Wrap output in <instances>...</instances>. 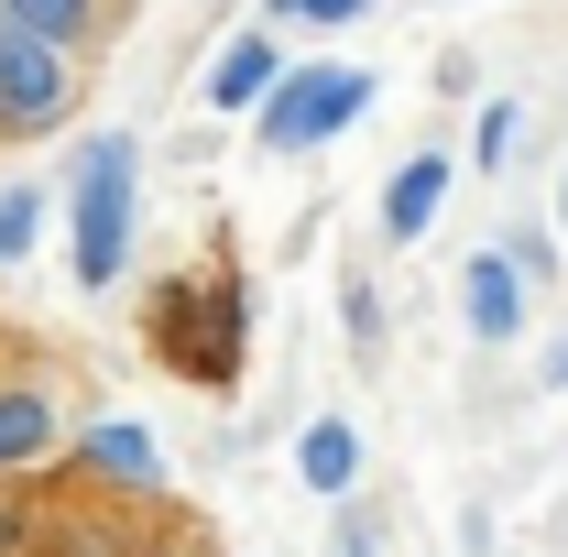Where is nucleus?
<instances>
[{"label":"nucleus","instance_id":"1","mask_svg":"<svg viewBox=\"0 0 568 557\" xmlns=\"http://www.w3.org/2000/svg\"><path fill=\"white\" fill-rule=\"evenodd\" d=\"M241 328H252L241 274H186V284L153 295V350H164L186 383H230V372H241Z\"/></svg>","mask_w":568,"mask_h":557},{"label":"nucleus","instance_id":"2","mask_svg":"<svg viewBox=\"0 0 568 557\" xmlns=\"http://www.w3.org/2000/svg\"><path fill=\"white\" fill-rule=\"evenodd\" d=\"M77 284H121V263H132V142L99 132L88 153H77Z\"/></svg>","mask_w":568,"mask_h":557},{"label":"nucleus","instance_id":"3","mask_svg":"<svg viewBox=\"0 0 568 557\" xmlns=\"http://www.w3.org/2000/svg\"><path fill=\"white\" fill-rule=\"evenodd\" d=\"M361 110H372V67H306V77H274V99H263V142H274V153H306V142L351 132Z\"/></svg>","mask_w":568,"mask_h":557},{"label":"nucleus","instance_id":"4","mask_svg":"<svg viewBox=\"0 0 568 557\" xmlns=\"http://www.w3.org/2000/svg\"><path fill=\"white\" fill-rule=\"evenodd\" d=\"M67 110V55L22 22H0V121H55Z\"/></svg>","mask_w":568,"mask_h":557},{"label":"nucleus","instance_id":"5","mask_svg":"<svg viewBox=\"0 0 568 557\" xmlns=\"http://www.w3.org/2000/svg\"><path fill=\"white\" fill-rule=\"evenodd\" d=\"M459 306H470V340H525V274H514L503 252H470Z\"/></svg>","mask_w":568,"mask_h":557},{"label":"nucleus","instance_id":"6","mask_svg":"<svg viewBox=\"0 0 568 557\" xmlns=\"http://www.w3.org/2000/svg\"><path fill=\"white\" fill-rule=\"evenodd\" d=\"M437 209H448V164H437V153H416V164L383 186V230H394V241H426V230H437Z\"/></svg>","mask_w":568,"mask_h":557},{"label":"nucleus","instance_id":"7","mask_svg":"<svg viewBox=\"0 0 568 557\" xmlns=\"http://www.w3.org/2000/svg\"><path fill=\"white\" fill-rule=\"evenodd\" d=\"M274 44H263V33H241V44H219V67H209V99L219 110H252V99H274Z\"/></svg>","mask_w":568,"mask_h":557},{"label":"nucleus","instance_id":"8","mask_svg":"<svg viewBox=\"0 0 568 557\" xmlns=\"http://www.w3.org/2000/svg\"><path fill=\"white\" fill-rule=\"evenodd\" d=\"M295 470H306L317 492H351V482H361V437H351L339 416H328V426H306V437H295Z\"/></svg>","mask_w":568,"mask_h":557},{"label":"nucleus","instance_id":"9","mask_svg":"<svg viewBox=\"0 0 568 557\" xmlns=\"http://www.w3.org/2000/svg\"><path fill=\"white\" fill-rule=\"evenodd\" d=\"M44 448H55V405L44 394H0V470H22Z\"/></svg>","mask_w":568,"mask_h":557},{"label":"nucleus","instance_id":"10","mask_svg":"<svg viewBox=\"0 0 568 557\" xmlns=\"http://www.w3.org/2000/svg\"><path fill=\"white\" fill-rule=\"evenodd\" d=\"M88 459H99L110 482H142V492L164 482V459H153V437H142V426H121V416H110V426H88Z\"/></svg>","mask_w":568,"mask_h":557},{"label":"nucleus","instance_id":"11","mask_svg":"<svg viewBox=\"0 0 568 557\" xmlns=\"http://www.w3.org/2000/svg\"><path fill=\"white\" fill-rule=\"evenodd\" d=\"M44 230V186H0V263H22Z\"/></svg>","mask_w":568,"mask_h":557},{"label":"nucleus","instance_id":"12","mask_svg":"<svg viewBox=\"0 0 568 557\" xmlns=\"http://www.w3.org/2000/svg\"><path fill=\"white\" fill-rule=\"evenodd\" d=\"M0 11H11L22 33H44V44H77V33H88V0H0Z\"/></svg>","mask_w":568,"mask_h":557},{"label":"nucleus","instance_id":"13","mask_svg":"<svg viewBox=\"0 0 568 557\" xmlns=\"http://www.w3.org/2000/svg\"><path fill=\"white\" fill-rule=\"evenodd\" d=\"M503 153H514V99H493V110H481V164H493V175H503Z\"/></svg>","mask_w":568,"mask_h":557},{"label":"nucleus","instance_id":"14","mask_svg":"<svg viewBox=\"0 0 568 557\" xmlns=\"http://www.w3.org/2000/svg\"><path fill=\"white\" fill-rule=\"evenodd\" d=\"M351 328H361V350H383V295L372 284H351Z\"/></svg>","mask_w":568,"mask_h":557},{"label":"nucleus","instance_id":"15","mask_svg":"<svg viewBox=\"0 0 568 557\" xmlns=\"http://www.w3.org/2000/svg\"><path fill=\"white\" fill-rule=\"evenodd\" d=\"M295 22H351V11H372V0H284Z\"/></svg>","mask_w":568,"mask_h":557},{"label":"nucleus","instance_id":"16","mask_svg":"<svg viewBox=\"0 0 568 557\" xmlns=\"http://www.w3.org/2000/svg\"><path fill=\"white\" fill-rule=\"evenodd\" d=\"M328 557H372V525L351 514V525H339V547H328Z\"/></svg>","mask_w":568,"mask_h":557},{"label":"nucleus","instance_id":"17","mask_svg":"<svg viewBox=\"0 0 568 557\" xmlns=\"http://www.w3.org/2000/svg\"><path fill=\"white\" fill-rule=\"evenodd\" d=\"M558 219H568V186H558Z\"/></svg>","mask_w":568,"mask_h":557}]
</instances>
